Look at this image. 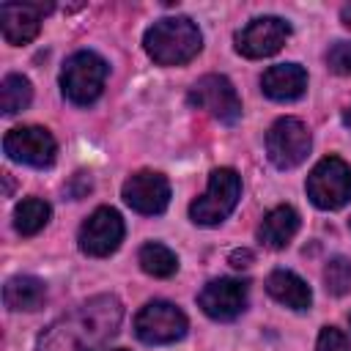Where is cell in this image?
Returning a JSON list of instances; mask_svg holds the SVG:
<instances>
[{
	"label": "cell",
	"mask_w": 351,
	"mask_h": 351,
	"mask_svg": "<svg viewBox=\"0 0 351 351\" xmlns=\"http://www.w3.org/2000/svg\"><path fill=\"white\" fill-rule=\"evenodd\" d=\"M266 291L271 299H277L280 304L291 307V310H307L313 304V293H310V285L288 271V269H274L269 277H266Z\"/></svg>",
	"instance_id": "16"
},
{
	"label": "cell",
	"mask_w": 351,
	"mask_h": 351,
	"mask_svg": "<svg viewBox=\"0 0 351 351\" xmlns=\"http://www.w3.org/2000/svg\"><path fill=\"white\" fill-rule=\"evenodd\" d=\"M44 299H47V285L30 274L11 277L3 288V302L8 310H38Z\"/></svg>",
	"instance_id": "18"
},
{
	"label": "cell",
	"mask_w": 351,
	"mask_h": 351,
	"mask_svg": "<svg viewBox=\"0 0 351 351\" xmlns=\"http://www.w3.org/2000/svg\"><path fill=\"white\" fill-rule=\"evenodd\" d=\"M123 241V219L115 208H96L80 228V250L93 258H104L115 252Z\"/></svg>",
	"instance_id": "11"
},
{
	"label": "cell",
	"mask_w": 351,
	"mask_h": 351,
	"mask_svg": "<svg viewBox=\"0 0 351 351\" xmlns=\"http://www.w3.org/2000/svg\"><path fill=\"white\" fill-rule=\"evenodd\" d=\"M239 195H241V178L236 170L230 167H217L211 170L208 176V186L206 192L192 200L189 206V217L195 225H219L239 203Z\"/></svg>",
	"instance_id": "4"
},
{
	"label": "cell",
	"mask_w": 351,
	"mask_h": 351,
	"mask_svg": "<svg viewBox=\"0 0 351 351\" xmlns=\"http://www.w3.org/2000/svg\"><path fill=\"white\" fill-rule=\"evenodd\" d=\"M326 66L335 74H351V41H337L326 52Z\"/></svg>",
	"instance_id": "23"
},
{
	"label": "cell",
	"mask_w": 351,
	"mask_h": 351,
	"mask_svg": "<svg viewBox=\"0 0 351 351\" xmlns=\"http://www.w3.org/2000/svg\"><path fill=\"white\" fill-rule=\"evenodd\" d=\"M296 230H299V214L291 206H277L263 217L258 228V239L271 250H282L291 244Z\"/></svg>",
	"instance_id": "17"
},
{
	"label": "cell",
	"mask_w": 351,
	"mask_h": 351,
	"mask_svg": "<svg viewBox=\"0 0 351 351\" xmlns=\"http://www.w3.org/2000/svg\"><path fill=\"white\" fill-rule=\"evenodd\" d=\"M145 52L154 63L159 66H181L189 63L200 47H203V36L197 30V25L186 16H167L154 22L145 30Z\"/></svg>",
	"instance_id": "2"
},
{
	"label": "cell",
	"mask_w": 351,
	"mask_h": 351,
	"mask_svg": "<svg viewBox=\"0 0 351 351\" xmlns=\"http://www.w3.org/2000/svg\"><path fill=\"white\" fill-rule=\"evenodd\" d=\"M343 123L351 129V110H346V112H343Z\"/></svg>",
	"instance_id": "27"
},
{
	"label": "cell",
	"mask_w": 351,
	"mask_h": 351,
	"mask_svg": "<svg viewBox=\"0 0 351 351\" xmlns=\"http://www.w3.org/2000/svg\"><path fill=\"white\" fill-rule=\"evenodd\" d=\"M121 318H123V307L118 296L112 293L93 296L80 307H74L71 313L52 321L41 332L33 351H96L110 337H115Z\"/></svg>",
	"instance_id": "1"
},
{
	"label": "cell",
	"mask_w": 351,
	"mask_h": 351,
	"mask_svg": "<svg viewBox=\"0 0 351 351\" xmlns=\"http://www.w3.org/2000/svg\"><path fill=\"white\" fill-rule=\"evenodd\" d=\"M261 88L274 101H293L307 88V71L299 63H277L263 71Z\"/></svg>",
	"instance_id": "15"
},
{
	"label": "cell",
	"mask_w": 351,
	"mask_h": 351,
	"mask_svg": "<svg viewBox=\"0 0 351 351\" xmlns=\"http://www.w3.org/2000/svg\"><path fill=\"white\" fill-rule=\"evenodd\" d=\"M3 151L14 162L30 165V167H49L55 162L58 143L44 126H16L5 134Z\"/></svg>",
	"instance_id": "9"
},
{
	"label": "cell",
	"mask_w": 351,
	"mask_h": 351,
	"mask_svg": "<svg viewBox=\"0 0 351 351\" xmlns=\"http://www.w3.org/2000/svg\"><path fill=\"white\" fill-rule=\"evenodd\" d=\"M47 222H49V203H44L41 197H25L22 203H16V208H14V228L22 236L38 233Z\"/></svg>",
	"instance_id": "21"
},
{
	"label": "cell",
	"mask_w": 351,
	"mask_h": 351,
	"mask_svg": "<svg viewBox=\"0 0 351 351\" xmlns=\"http://www.w3.org/2000/svg\"><path fill=\"white\" fill-rule=\"evenodd\" d=\"M107 63L101 55L90 52V49H82V52H74L66 63H63V71H60V90L63 96L71 101V104H80V107H88L99 99L101 88H104V80H107Z\"/></svg>",
	"instance_id": "3"
},
{
	"label": "cell",
	"mask_w": 351,
	"mask_h": 351,
	"mask_svg": "<svg viewBox=\"0 0 351 351\" xmlns=\"http://www.w3.org/2000/svg\"><path fill=\"white\" fill-rule=\"evenodd\" d=\"M291 36V25L280 16H258L236 33V49L244 58H269L282 49Z\"/></svg>",
	"instance_id": "12"
},
{
	"label": "cell",
	"mask_w": 351,
	"mask_h": 351,
	"mask_svg": "<svg viewBox=\"0 0 351 351\" xmlns=\"http://www.w3.org/2000/svg\"><path fill=\"white\" fill-rule=\"evenodd\" d=\"M307 197L324 211L343 208L351 200V167L340 156H324L307 176Z\"/></svg>",
	"instance_id": "5"
},
{
	"label": "cell",
	"mask_w": 351,
	"mask_h": 351,
	"mask_svg": "<svg viewBox=\"0 0 351 351\" xmlns=\"http://www.w3.org/2000/svg\"><path fill=\"white\" fill-rule=\"evenodd\" d=\"M189 104L197 110H206L222 123H236L241 118V99L228 77L222 74H206L200 77L189 90Z\"/></svg>",
	"instance_id": "8"
},
{
	"label": "cell",
	"mask_w": 351,
	"mask_h": 351,
	"mask_svg": "<svg viewBox=\"0 0 351 351\" xmlns=\"http://www.w3.org/2000/svg\"><path fill=\"white\" fill-rule=\"evenodd\" d=\"M310 145H313L310 132L299 118H280L266 134V154L271 165L280 170H291L302 165L310 154Z\"/></svg>",
	"instance_id": "7"
},
{
	"label": "cell",
	"mask_w": 351,
	"mask_h": 351,
	"mask_svg": "<svg viewBox=\"0 0 351 351\" xmlns=\"http://www.w3.org/2000/svg\"><path fill=\"white\" fill-rule=\"evenodd\" d=\"M115 351H126V348H115Z\"/></svg>",
	"instance_id": "28"
},
{
	"label": "cell",
	"mask_w": 351,
	"mask_h": 351,
	"mask_svg": "<svg viewBox=\"0 0 351 351\" xmlns=\"http://www.w3.org/2000/svg\"><path fill=\"white\" fill-rule=\"evenodd\" d=\"M33 101V85L22 74H8L0 85V110L3 115H16Z\"/></svg>",
	"instance_id": "20"
},
{
	"label": "cell",
	"mask_w": 351,
	"mask_h": 351,
	"mask_svg": "<svg viewBox=\"0 0 351 351\" xmlns=\"http://www.w3.org/2000/svg\"><path fill=\"white\" fill-rule=\"evenodd\" d=\"M340 19H343V25H346V27H351V5H343Z\"/></svg>",
	"instance_id": "26"
},
{
	"label": "cell",
	"mask_w": 351,
	"mask_h": 351,
	"mask_svg": "<svg viewBox=\"0 0 351 351\" xmlns=\"http://www.w3.org/2000/svg\"><path fill=\"white\" fill-rule=\"evenodd\" d=\"M247 296H250V285L244 280L219 277L203 285V291L197 293V304L214 321H233L236 315L244 313Z\"/></svg>",
	"instance_id": "10"
},
{
	"label": "cell",
	"mask_w": 351,
	"mask_h": 351,
	"mask_svg": "<svg viewBox=\"0 0 351 351\" xmlns=\"http://www.w3.org/2000/svg\"><path fill=\"white\" fill-rule=\"evenodd\" d=\"M49 11H52V3H3L0 5L3 38L14 47L33 41L41 30V16Z\"/></svg>",
	"instance_id": "14"
},
{
	"label": "cell",
	"mask_w": 351,
	"mask_h": 351,
	"mask_svg": "<svg viewBox=\"0 0 351 351\" xmlns=\"http://www.w3.org/2000/svg\"><path fill=\"white\" fill-rule=\"evenodd\" d=\"M315 351H351V343H348V337H346L340 329H335V326H324L321 335H318Z\"/></svg>",
	"instance_id": "24"
},
{
	"label": "cell",
	"mask_w": 351,
	"mask_h": 351,
	"mask_svg": "<svg viewBox=\"0 0 351 351\" xmlns=\"http://www.w3.org/2000/svg\"><path fill=\"white\" fill-rule=\"evenodd\" d=\"M137 261H140V269L151 277H173L178 271V258L173 250H167L165 244L159 241H148L140 247L137 252Z\"/></svg>",
	"instance_id": "19"
},
{
	"label": "cell",
	"mask_w": 351,
	"mask_h": 351,
	"mask_svg": "<svg viewBox=\"0 0 351 351\" xmlns=\"http://www.w3.org/2000/svg\"><path fill=\"white\" fill-rule=\"evenodd\" d=\"M123 200L137 214H148V217L162 214L170 203V184L162 173L140 170L123 181Z\"/></svg>",
	"instance_id": "13"
},
{
	"label": "cell",
	"mask_w": 351,
	"mask_h": 351,
	"mask_svg": "<svg viewBox=\"0 0 351 351\" xmlns=\"http://www.w3.org/2000/svg\"><path fill=\"white\" fill-rule=\"evenodd\" d=\"M134 335L148 346L176 343L186 335V315L170 302H148L134 318Z\"/></svg>",
	"instance_id": "6"
},
{
	"label": "cell",
	"mask_w": 351,
	"mask_h": 351,
	"mask_svg": "<svg viewBox=\"0 0 351 351\" xmlns=\"http://www.w3.org/2000/svg\"><path fill=\"white\" fill-rule=\"evenodd\" d=\"M250 261H252V252H250V250H236V252H230V263H233L236 269L250 266Z\"/></svg>",
	"instance_id": "25"
},
{
	"label": "cell",
	"mask_w": 351,
	"mask_h": 351,
	"mask_svg": "<svg viewBox=\"0 0 351 351\" xmlns=\"http://www.w3.org/2000/svg\"><path fill=\"white\" fill-rule=\"evenodd\" d=\"M324 282L332 296H346L351 291V261L343 255L332 258L324 269Z\"/></svg>",
	"instance_id": "22"
}]
</instances>
